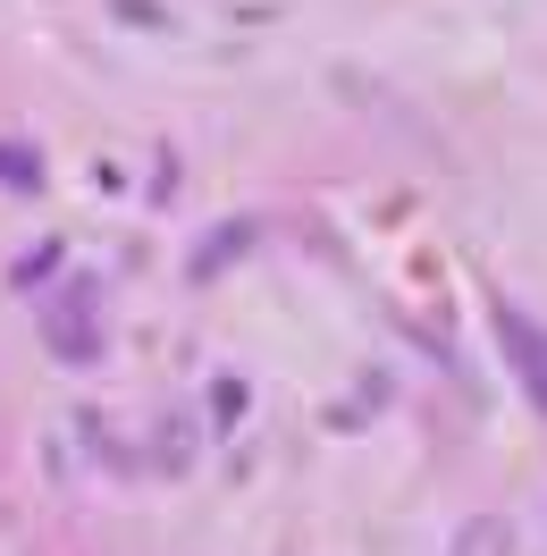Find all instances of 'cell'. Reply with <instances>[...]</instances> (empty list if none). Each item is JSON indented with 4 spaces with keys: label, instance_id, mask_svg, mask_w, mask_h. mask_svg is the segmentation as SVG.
<instances>
[{
    "label": "cell",
    "instance_id": "obj_2",
    "mask_svg": "<svg viewBox=\"0 0 547 556\" xmlns=\"http://www.w3.org/2000/svg\"><path fill=\"white\" fill-rule=\"evenodd\" d=\"M455 556H513V531L497 515H480L472 531H463V540H455Z\"/></svg>",
    "mask_w": 547,
    "mask_h": 556
},
{
    "label": "cell",
    "instance_id": "obj_1",
    "mask_svg": "<svg viewBox=\"0 0 547 556\" xmlns=\"http://www.w3.org/2000/svg\"><path fill=\"white\" fill-rule=\"evenodd\" d=\"M497 338H506V363H513V380L539 396V414H547V329L531 313H513V304H497Z\"/></svg>",
    "mask_w": 547,
    "mask_h": 556
}]
</instances>
